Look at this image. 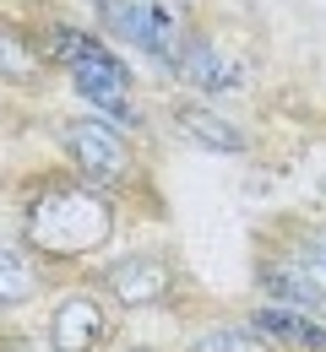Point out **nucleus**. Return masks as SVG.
I'll return each mask as SVG.
<instances>
[{
  "mask_svg": "<svg viewBox=\"0 0 326 352\" xmlns=\"http://www.w3.org/2000/svg\"><path fill=\"white\" fill-rule=\"evenodd\" d=\"M114 201L109 190H98L88 179H60V184H44L28 212H22V244L28 255L44 265H77L93 261L114 244Z\"/></svg>",
  "mask_w": 326,
  "mask_h": 352,
  "instance_id": "nucleus-1",
  "label": "nucleus"
},
{
  "mask_svg": "<svg viewBox=\"0 0 326 352\" xmlns=\"http://www.w3.org/2000/svg\"><path fill=\"white\" fill-rule=\"evenodd\" d=\"M60 146H65L71 168L88 179V184H98V190H125V184L141 174L131 141L114 131L109 120H98V114L65 120V125H60Z\"/></svg>",
  "mask_w": 326,
  "mask_h": 352,
  "instance_id": "nucleus-2",
  "label": "nucleus"
},
{
  "mask_svg": "<svg viewBox=\"0 0 326 352\" xmlns=\"http://www.w3.org/2000/svg\"><path fill=\"white\" fill-rule=\"evenodd\" d=\"M93 6H98V22H103L109 38L141 49L152 65H163L174 76V60H180V38L185 33H180V22L163 6H152V0H93Z\"/></svg>",
  "mask_w": 326,
  "mask_h": 352,
  "instance_id": "nucleus-3",
  "label": "nucleus"
},
{
  "mask_svg": "<svg viewBox=\"0 0 326 352\" xmlns=\"http://www.w3.org/2000/svg\"><path fill=\"white\" fill-rule=\"evenodd\" d=\"M65 76H71L77 98L88 103V114L109 120L120 135L141 131V109L131 103V71H125V60H120L114 49H98V54H88V60H77Z\"/></svg>",
  "mask_w": 326,
  "mask_h": 352,
  "instance_id": "nucleus-4",
  "label": "nucleus"
},
{
  "mask_svg": "<svg viewBox=\"0 0 326 352\" xmlns=\"http://www.w3.org/2000/svg\"><path fill=\"white\" fill-rule=\"evenodd\" d=\"M114 304L98 287H71L49 309V352H109Z\"/></svg>",
  "mask_w": 326,
  "mask_h": 352,
  "instance_id": "nucleus-5",
  "label": "nucleus"
},
{
  "mask_svg": "<svg viewBox=\"0 0 326 352\" xmlns=\"http://www.w3.org/2000/svg\"><path fill=\"white\" fill-rule=\"evenodd\" d=\"M180 287V271L174 261L141 250V255H120L98 271V293L109 298L114 309H163Z\"/></svg>",
  "mask_w": 326,
  "mask_h": 352,
  "instance_id": "nucleus-6",
  "label": "nucleus"
},
{
  "mask_svg": "<svg viewBox=\"0 0 326 352\" xmlns=\"http://www.w3.org/2000/svg\"><path fill=\"white\" fill-rule=\"evenodd\" d=\"M174 76L190 82L196 92H207V98H223V92H239V65H234L223 44H212V38H201V33H185L180 38V60H174Z\"/></svg>",
  "mask_w": 326,
  "mask_h": 352,
  "instance_id": "nucleus-7",
  "label": "nucleus"
},
{
  "mask_svg": "<svg viewBox=\"0 0 326 352\" xmlns=\"http://www.w3.org/2000/svg\"><path fill=\"white\" fill-rule=\"evenodd\" d=\"M250 325L278 352H326V320L321 314H305V309H288V304H256L250 309Z\"/></svg>",
  "mask_w": 326,
  "mask_h": 352,
  "instance_id": "nucleus-8",
  "label": "nucleus"
},
{
  "mask_svg": "<svg viewBox=\"0 0 326 352\" xmlns=\"http://www.w3.org/2000/svg\"><path fill=\"white\" fill-rule=\"evenodd\" d=\"M44 293V261H33L28 250L0 244V314H17Z\"/></svg>",
  "mask_w": 326,
  "mask_h": 352,
  "instance_id": "nucleus-9",
  "label": "nucleus"
},
{
  "mask_svg": "<svg viewBox=\"0 0 326 352\" xmlns=\"http://www.w3.org/2000/svg\"><path fill=\"white\" fill-rule=\"evenodd\" d=\"M174 125H180L185 141L207 146V152H229V157H239V152L250 146L239 125H229L223 114H212V109H201V103H180V109H174Z\"/></svg>",
  "mask_w": 326,
  "mask_h": 352,
  "instance_id": "nucleus-10",
  "label": "nucleus"
},
{
  "mask_svg": "<svg viewBox=\"0 0 326 352\" xmlns=\"http://www.w3.org/2000/svg\"><path fill=\"white\" fill-rule=\"evenodd\" d=\"M49 71V60L39 54V38L22 33L17 22H0V82L6 87H33Z\"/></svg>",
  "mask_w": 326,
  "mask_h": 352,
  "instance_id": "nucleus-11",
  "label": "nucleus"
},
{
  "mask_svg": "<svg viewBox=\"0 0 326 352\" xmlns=\"http://www.w3.org/2000/svg\"><path fill=\"white\" fill-rule=\"evenodd\" d=\"M98 33H88V28H77V22H60V16H49L44 28H39V54H44L49 65H60V71H71L77 60H88V54H98Z\"/></svg>",
  "mask_w": 326,
  "mask_h": 352,
  "instance_id": "nucleus-12",
  "label": "nucleus"
},
{
  "mask_svg": "<svg viewBox=\"0 0 326 352\" xmlns=\"http://www.w3.org/2000/svg\"><path fill=\"white\" fill-rule=\"evenodd\" d=\"M185 352H278L250 320H229V325H207L201 336H190Z\"/></svg>",
  "mask_w": 326,
  "mask_h": 352,
  "instance_id": "nucleus-13",
  "label": "nucleus"
},
{
  "mask_svg": "<svg viewBox=\"0 0 326 352\" xmlns=\"http://www.w3.org/2000/svg\"><path fill=\"white\" fill-rule=\"evenodd\" d=\"M0 352H33V342H22V336H11V342H0Z\"/></svg>",
  "mask_w": 326,
  "mask_h": 352,
  "instance_id": "nucleus-14",
  "label": "nucleus"
},
{
  "mask_svg": "<svg viewBox=\"0 0 326 352\" xmlns=\"http://www.w3.org/2000/svg\"><path fill=\"white\" fill-rule=\"evenodd\" d=\"M125 352H152V347H125Z\"/></svg>",
  "mask_w": 326,
  "mask_h": 352,
  "instance_id": "nucleus-15",
  "label": "nucleus"
}]
</instances>
